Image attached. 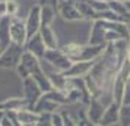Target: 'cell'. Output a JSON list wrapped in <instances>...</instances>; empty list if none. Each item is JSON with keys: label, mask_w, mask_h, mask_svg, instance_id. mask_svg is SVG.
I'll return each instance as SVG.
<instances>
[{"label": "cell", "mask_w": 130, "mask_h": 126, "mask_svg": "<svg viewBox=\"0 0 130 126\" xmlns=\"http://www.w3.org/2000/svg\"><path fill=\"white\" fill-rule=\"evenodd\" d=\"M101 2H104V3H111V2H114V0H101Z\"/></svg>", "instance_id": "cell-37"}, {"label": "cell", "mask_w": 130, "mask_h": 126, "mask_svg": "<svg viewBox=\"0 0 130 126\" xmlns=\"http://www.w3.org/2000/svg\"><path fill=\"white\" fill-rule=\"evenodd\" d=\"M5 116H6V111L5 110H0V122L5 119Z\"/></svg>", "instance_id": "cell-34"}, {"label": "cell", "mask_w": 130, "mask_h": 126, "mask_svg": "<svg viewBox=\"0 0 130 126\" xmlns=\"http://www.w3.org/2000/svg\"><path fill=\"white\" fill-rule=\"evenodd\" d=\"M76 6L79 9V12L82 13V16L85 18V21H92L94 22L95 18H96V12L91 7L88 0H76Z\"/></svg>", "instance_id": "cell-20"}, {"label": "cell", "mask_w": 130, "mask_h": 126, "mask_svg": "<svg viewBox=\"0 0 130 126\" xmlns=\"http://www.w3.org/2000/svg\"><path fill=\"white\" fill-rule=\"evenodd\" d=\"M10 40L13 44L24 48L26 41H28V32H26L25 21H21L18 16L12 18V21H10Z\"/></svg>", "instance_id": "cell-5"}, {"label": "cell", "mask_w": 130, "mask_h": 126, "mask_svg": "<svg viewBox=\"0 0 130 126\" xmlns=\"http://www.w3.org/2000/svg\"><path fill=\"white\" fill-rule=\"evenodd\" d=\"M19 12V5L16 0H7V16L9 18H16Z\"/></svg>", "instance_id": "cell-25"}, {"label": "cell", "mask_w": 130, "mask_h": 126, "mask_svg": "<svg viewBox=\"0 0 130 126\" xmlns=\"http://www.w3.org/2000/svg\"><path fill=\"white\" fill-rule=\"evenodd\" d=\"M108 6L111 9L114 13H117L118 16H121V18L126 19V22L130 24V15L127 12V9H126V5H124L123 0H114L111 3H108Z\"/></svg>", "instance_id": "cell-21"}, {"label": "cell", "mask_w": 130, "mask_h": 126, "mask_svg": "<svg viewBox=\"0 0 130 126\" xmlns=\"http://www.w3.org/2000/svg\"><path fill=\"white\" fill-rule=\"evenodd\" d=\"M123 2H129V0H123Z\"/></svg>", "instance_id": "cell-42"}, {"label": "cell", "mask_w": 130, "mask_h": 126, "mask_svg": "<svg viewBox=\"0 0 130 126\" xmlns=\"http://www.w3.org/2000/svg\"><path fill=\"white\" fill-rule=\"evenodd\" d=\"M24 108H29V104L25 97H22V98L12 97V98H7L0 103V110H5V111H19Z\"/></svg>", "instance_id": "cell-14"}, {"label": "cell", "mask_w": 130, "mask_h": 126, "mask_svg": "<svg viewBox=\"0 0 130 126\" xmlns=\"http://www.w3.org/2000/svg\"><path fill=\"white\" fill-rule=\"evenodd\" d=\"M7 16V0H0V19Z\"/></svg>", "instance_id": "cell-29"}, {"label": "cell", "mask_w": 130, "mask_h": 126, "mask_svg": "<svg viewBox=\"0 0 130 126\" xmlns=\"http://www.w3.org/2000/svg\"><path fill=\"white\" fill-rule=\"evenodd\" d=\"M41 62H45L48 66L51 67V72H61V73L66 72L73 63L64 54V51L61 48H47L45 54H44V60H41Z\"/></svg>", "instance_id": "cell-2"}, {"label": "cell", "mask_w": 130, "mask_h": 126, "mask_svg": "<svg viewBox=\"0 0 130 126\" xmlns=\"http://www.w3.org/2000/svg\"><path fill=\"white\" fill-rule=\"evenodd\" d=\"M105 35H107V28L104 25V21L96 19V21L92 22L88 44H91V46H107Z\"/></svg>", "instance_id": "cell-8"}, {"label": "cell", "mask_w": 130, "mask_h": 126, "mask_svg": "<svg viewBox=\"0 0 130 126\" xmlns=\"http://www.w3.org/2000/svg\"><path fill=\"white\" fill-rule=\"evenodd\" d=\"M95 62L96 60H91V62H73L72 63V66L63 72L66 78H85L89 72H91V69L94 67Z\"/></svg>", "instance_id": "cell-9"}, {"label": "cell", "mask_w": 130, "mask_h": 126, "mask_svg": "<svg viewBox=\"0 0 130 126\" xmlns=\"http://www.w3.org/2000/svg\"><path fill=\"white\" fill-rule=\"evenodd\" d=\"M10 21H12V18H9V16L0 19V43L6 48L12 44V40H10Z\"/></svg>", "instance_id": "cell-19"}, {"label": "cell", "mask_w": 130, "mask_h": 126, "mask_svg": "<svg viewBox=\"0 0 130 126\" xmlns=\"http://www.w3.org/2000/svg\"><path fill=\"white\" fill-rule=\"evenodd\" d=\"M57 9L53 6H41V25H53Z\"/></svg>", "instance_id": "cell-22"}, {"label": "cell", "mask_w": 130, "mask_h": 126, "mask_svg": "<svg viewBox=\"0 0 130 126\" xmlns=\"http://www.w3.org/2000/svg\"><path fill=\"white\" fill-rule=\"evenodd\" d=\"M127 57H129V60H130V47H129V51H127Z\"/></svg>", "instance_id": "cell-39"}, {"label": "cell", "mask_w": 130, "mask_h": 126, "mask_svg": "<svg viewBox=\"0 0 130 126\" xmlns=\"http://www.w3.org/2000/svg\"><path fill=\"white\" fill-rule=\"evenodd\" d=\"M24 51V47H19L12 43L0 56V69H16Z\"/></svg>", "instance_id": "cell-3"}, {"label": "cell", "mask_w": 130, "mask_h": 126, "mask_svg": "<svg viewBox=\"0 0 130 126\" xmlns=\"http://www.w3.org/2000/svg\"><path fill=\"white\" fill-rule=\"evenodd\" d=\"M107 46H91V44H76V43H67L64 44L61 50L72 62H91L98 60L102 56Z\"/></svg>", "instance_id": "cell-1"}, {"label": "cell", "mask_w": 130, "mask_h": 126, "mask_svg": "<svg viewBox=\"0 0 130 126\" xmlns=\"http://www.w3.org/2000/svg\"><path fill=\"white\" fill-rule=\"evenodd\" d=\"M25 26L28 32V40L40 32V28H41V6L40 5H34L29 9L28 16L25 19Z\"/></svg>", "instance_id": "cell-6"}, {"label": "cell", "mask_w": 130, "mask_h": 126, "mask_svg": "<svg viewBox=\"0 0 130 126\" xmlns=\"http://www.w3.org/2000/svg\"><path fill=\"white\" fill-rule=\"evenodd\" d=\"M16 116H18V119L22 126H34L40 120V117H41V114L37 113L35 110H32V108L19 110V111H16Z\"/></svg>", "instance_id": "cell-16"}, {"label": "cell", "mask_w": 130, "mask_h": 126, "mask_svg": "<svg viewBox=\"0 0 130 126\" xmlns=\"http://www.w3.org/2000/svg\"><path fill=\"white\" fill-rule=\"evenodd\" d=\"M19 63H21V65H22V66H24L25 69L29 72V75L42 66V65H41V60L37 59L34 54L29 53V51H26V50L22 53V56H21V62H19Z\"/></svg>", "instance_id": "cell-17"}, {"label": "cell", "mask_w": 130, "mask_h": 126, "mask_svg": "<svg viewBox=\"0 0 130 126\" xmlns=\"http://www.w3.org/2000/svg\"><path fill=\"white\" fill-rule=\"evenodd\" d=\"M61 107L60 104H57L56 101H53L50 97L47 95V94H42L41 98L38 100V103L35 104V107L32 108V110H35L37 113H50V114H53V113H57V110Z\"/></svg>", "instance_id": "cell-13"}, {"label": "cell", "mask_w": 130, "mask_h": 126, "mask_svg": "<svg viewBox=\"0 0 130 126\" xmlns=\"http://www.w3.org/2000/svg\"><path fill=\"white\" fill-rule=\"evenodd\" d=\"M129 47H130V38H129Z\"/></svg>", "instance_id": "cell-41"}, {"label": "cell", "mask_w": 130, "mask_h": 126, "mask_svg": "<svg viewBox=\"0 0 130 126\" xmlns=\"http://www.w3.org/2000/svg\"><path fill=\"white\" fill-rule=\"evenodd\" d=\"M121 106H130V87H127V85H126V90H124V94H123Z\"/></svg>", "instance_id": "cell-30"}, {"label": "cell", "mask_w": 130, "mask_h": 126, "mask_svg": "<svg viewBox=\"0 0 130 126\" xmlns=\"http://www.w3.org/2000/svg\"><path fill=\"white\" fill-rule=\"evenodd\" d=\"M40 34H41L44 44L47 48H59V41H57V35L53 31L50 25H41L40 28Z\"/></svg>", "instance_id": "cell-18"}, {"label": "cell", "mask_w": 130, "mask_h": 126, "mask_svg": "<svg viewBox=\"0 0 130 126\" xmlns=\"http://www.w3.org/2000/svg\"><path fill=\"white\" fill-rule=\"evenodd\" d=\"M102 126H112L120 123V104L111 101L108 106L105 107L104 116L100 122Z\"/></svg>", "instance_id": "cell-12"}, {"label": "cell", "mask_w": 130, "mask_h": 126, "mask_svg": "<svg viewBox=\"0 0 130 126\" xmlns=\"http://www.w3.org/2000/svg\"><path fill=\"white\" fill-rule=\"evenodd\" d=\"M85 126H102L101 123H92V122H89L86 119V116H85Z\"/></svg>", "instance_id": "cell-32"}, {"label": "cell", "mask_w": 130, "mask_h": 126, "mask_svg": "<svg viewBox=\"0 0 130 126\" xmlns=\"http://www.w3.org/2000/svg\"><path fill=\"white\" fill-rule=\"evenodd\" d=\"M59 2H60V0H38V3H37V5H40V6H53V7L57 9Z\"/></svg>", "instance_id": "cell-27"}, {"label": "cell", "mask_w": 130, "mask_h": 126, "mask_svg": "<svg viewBox=\"0 0 130 126\" xmlns=\"http://www.w3.org/2000/svg\"><path fill=\"white\" fill-rule=\"evenodd\" d=\"M57 13L67 22L85 21V18L76 6V0H60L59 6H57Z\"/></svg>", "instance_id": "cell-4"}, {"label": "cell", "mask_w": 130, "mask_h": 126, "mask_svg": "<svg viewBox=\"0 0 130 126\" xmlns=\"http://www.w3.org/2000/svg\"><path fill=\"white\" fill-rule=\"evenodd\" d=\"M61 120H63V126H79L80 123V113L77 117H73L69 111H60Z\"/></svg>", "instance_id": "cell-23"}, {"label": "cell", "mask_w": 130, "mask_h": 126, "mask_svg": "<svg viewBox=\"0 0 130 126\" xmlns=\"http://www.w3.org/2000/svg\"><path fill=\"white\" fill-rule=\"evenodd\" d=\"M25 50L29 51V53H32L37 59L44 60V54H45L47 47H45L44 40H42V37H41L40 32L35 34V35H32L29 40L26 41V44H25Z\"/></svg>", "instance_id": "cell-11"}, {"label": "cell", "mask_w": 130, "mask_h": 126, "mask_svg": "<svg viewBox=\"0 0 130 126\" xmlns=\"http://www.w3.org/2000/svg\"><path fill=\"white\" fill-rule=\"evenodd\" d=\"M16 72H18V75L21 76V79H25V78H29V76H31L29 72H28V71H26V69L21 65V63L16 66Z\"/></svg>", "instance_id": "cell-28"}, {"label": "cell", "mask_w": 130, "mask_h": 126, "mask_svg": "<svg viewBox=\"0 0 130 126\" xmlns=\"http://www.w3.org/2000/svg\"><path fill=\"white\" fill-rule=\"evenodd\" d=\"M124 5H126V9H127V12H129V15H130V0L129 2H124Z\"/></svg>", "instance_id": "cell-35"}, {"label": "cell", "mask_w": 130, "mask_h": 126, "mask_svg": "<svg viewBox=\"0 0 130 126\" xmlns=\"http://www.w3.org/2000/svg\"><path fill=\"white\" fill-rule=\"evenodd\" d=\"M34 126H53V114L42 113L40 120H38Z\"/></svg>", "instance_id": "cell-26"}, {"label": "cell", "mask_w": 130, "mask_h": 126, "mask_svg": "<svg viewBox=\"0 0 130 126\" xmlns=\"http://www.w3.org/2000/svg\"><path fill=\"white\" fill-rule=\"evenodd\" d=\"M126 85H127V87H130V76L127 78V82H126Z\"/></svg>", "instance_id": "cell-38"}, {"label": "cell", "mask_w": 130, "mask_h": 126, "mask_svg": "<svg viewBox=\"0 0 130 126\" xmlns=\"http://www.w3.org/2000/svg\"><path fill=\"white\" fill-rule=\"evenodd\" d=\"M0 126H15L12 123V120H10V117H9V116H5V119L2 120V122H0Z\"/></svg>", "instance_id": "cell-31"}, {"label": "cell", "mask_w": 130, "mask_h": 126, "mask_svg": "<svg viewBox=\"0 0 130 126\" xmlns=\"http://www.w3.org/2000/svg\"><path fill=\"white\" fill-rule=\"evenodd\" d=\"M127 28H129V32H130V24H127Z\"/></svg>", "instance_id": "cell-40"}, {"label": "cell", "mask_w": 130, "mask_h": 126, "mask_svg": "<svg viewBox=\"0 0 130 126\" xmlns=\"http://www.w3.org/2000/svg\"><path fill=\"white\" fill-rule=\"evenodd\" d=\"M5 50H6V47H5V46H3V44L0 43V56H2V53H3Z\"/></svg>", "instance_id": "cell-36"}, {"label": "cell", "mask_w": 130, "mask_h": 126, "mask_svg": "<svg viewBox=\"0 0 130 126\" xmlns=\"http://www.w3.org/2000/svg\"><path fill=\"white\" fill-rule=\"evenodd\" d=\"M31 78L38 84V87L41 88L42 92H48V91H53L54 90L53 84H51V81H50V78H48L47 72L42 69V66L40 67V69H37L35 72L31 73Z\"/></svg>", "instance_id": "cell-15"}, {"label": "cell", "mask_w": 130, "mask_h": 126, "mask_svg": "<svg viewBox=\"0 0 130 126\" xmlns=\"http://www.w3.org/2000/svg\"><path fill=\"white\" fill-rule=\"evenodd\" d=\"M22 82H24V97L26 98V101L29 104V108H34L44 92L41 91V88L38 87V84L31 76L22 79Z\"/></svg>", "instance_id": "cell-7"}, {"label": "cell", "mask_w": 130, "mask_h": 126, "mask_svg": "<svg viewBox=\"0 0 130 126\" xmlns=\"http://www.w3.org/2000/svg\"><path fill=\"white\" fill-rule=\"evenodd\" d=\"M85 111H80V123H79V126H85Z\"/></svg>", "instance_id": "cell-33"}, {"label": "cell", "mask_w": 130, "mask_h": 126, "mask_svg": "<svg viewBox=\"0 0 130 126\" xmlns=\"http://www.w3.org/2000/svg\"><path fill=\"white\" fill-rule=\"evenodd\" d=\"M104 111H105V106L96 98V97H92L91 98V103L88 104V107L85 110V114H86V119L92 123H100L102 116H104Z\"/></svg>", "instance_id": "cell-10"}, {"label": "cell", "mask_w": 130, "mask_h": 126, "mask_svg": "<svg viewBox=\"0 0 130 126\" xmlns=\"http://www.w3.org/2000/svg\"><path fill=\"white\" fill-rule=\"evenodd\" d=\"M120 125L130 126V106H120Z\"/></svg>", "instance_id": "cell-24"}]
</instances>
